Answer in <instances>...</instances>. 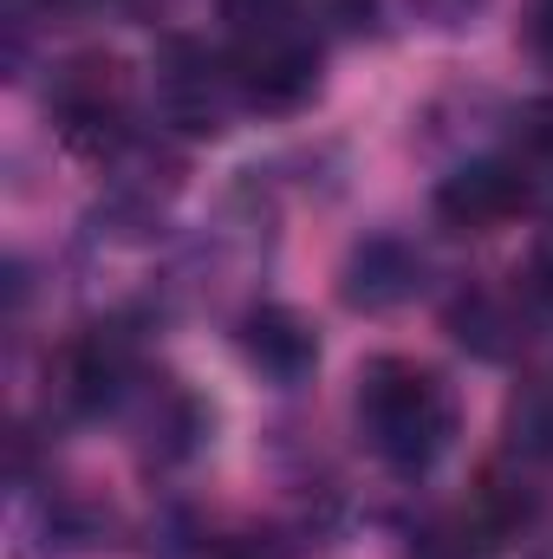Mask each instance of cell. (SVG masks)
I'll return each mask as SVG.
<instances>
[{
    "label": "cell",
    "instance_id": "6da1fadb",
    "mask_svg": "<svg viewBox=\"0 0 553 559\" xmlns=\"http://www.w3.org/2000/svg\"><path fill=\"white\" fill-rule=\"evenodd\" d=\"M352 423H358V442L372 449L378 468L391 475H430L456 429H462V404H456V384L404 352H385L358 371V391H352Z\"/></svg>",
    "mask_w": 553,
    "mask_h": 559
},
{
    "label": "cell",
    "instance_id": "7a4b0ae2",
    "mask_svg": "<svg viewBox=\"0 0 553 559\" xmlns=\"http://www.w3.org/2000/svg\"><path fill=\"white\" fill-rule=\"evenodd\" d=\"M215 13H222V46L255 111H299L319 92L326 39L306 0H215Z\"/></svg>",
    "mask_w": 553,
    "mask_h": 559
},
{
    "label": "cell",
    "instance_id": "3957f363",
    "mask_svg": "<svg viewBox=\"0 0 553 559\" xmlns=\"http://www.w3.org/2000/svg\"><path fill=\"white\" fill-rule=\"evenodd\" d=\"M46 111H52V131L79 156L111 163L138 143V85H131V66L111 52L59 59L46 79Z\"/></svg>",
    "mask_w": 553,
    "mask_h": 559
},
{
    "label": "cell",
    "instance_id": "277c9868",
    "mask_svg": "<svg viewBox=\"0 0 553 559\" xmlns=\"http://www.w3.org/2000/svg\"><path fill=\"white\" fill-rule=\"evenodd\" d=\"M150 105H156V124L176 138H222L235 118L255 111L228 46H209V39H163Z\"/></svg>",
    "mask_w": 553,
    "mask_h": 559
},
{
    "label": "cell",
    "instance_id": "5b68a950",
    "mask_svg": "<svg viewBox=\"0 0 553 559\" xmlns=\"http://www.w3.org/2000/svg\"><path fill=\"white\" fill-rule=\"evenodd\" d=\"M534 209H548V202H541V189L528 182V169L502 143L469 156L462 169H449L443 189H436V215L449 228H462V235H489V228H502L515 215H534Z\"/></svg>",
    "mask_w": 553,
    "mask_h": 559
},
{
    "label": "cell",
    "instance_id": "8992f818",
    "mask_svg": "<svg viewBox=\"0 0 553 559\" xmlns=\"http://www.w3.org/2000/svg\"><path fill=\"white\" fill-rule=\"evenodd\" d=\"M242 352H248V365L268 371L274 384H299V378L319 365V332H313L299 312H286V306H255V312L242 319Z\"/></svg>",
    "mask_w": 553,
    "mask_h": 559
},
{
    "label": "cell",
    "instance_id": "52a82bcc",
    "mask_svg": "<svg viewBox=\"0 0 553 559\" xmlns=\"http://www.w3.org/2000/svg\"><path fill=\"white\" fill-rule=\"evenodd\" d=\"M416 286H423V261L404 241H372L345 267V299L352 306H398V299H411Z\"/></svg>",
    "mask_w": 553,
    "mask_h": 559
},
{
    "label": "cell",
    "instance_id": "ba28073f",
    "mask_svg": "<svg viewBox=\"0 0 553 559\" xmlns=\"http://www.w3.org/2000/svg\"><path fill=\"white\" fill-rule=\"evenodd\" d=\"M528 325V312L515 306V299H502V293H475L469 306H456V338L462 345H475L482 358H508V352H521V332Z\"/></svg>",
    "mask_w": 553,
    "mask_h": 559
},
{
    "label": "cell",
    "instance_id": "9c48e42d",
    "mask_svg": "<svg viewBox=\"0 0 553 559\" xmlns=\"http://www.w3.org/2000/svg\"><path fill=\"white\" fill-rule=\"evenodd\" d=\"M508 449L521 462H553V371L528 378L508 404Z\"/></svg>",
    "mask_w": 553,
    "mask_h": 559
},
{
    "label": "cell",
    "instance_id": "30bf717a",
    "mask_svg": "<svg viewBox=\"0 0 553 559\" xmlns=\"http://www.w3.org/2000/svg\"><path fill=\"white\" fill-rule=\"evenodd\" d=\"M358 26L378 33H411V26H456L475 0H345Z\"/></svg>",
    "mask_w": 553,
    "mask_h": 559
},
{
    "label": "cell",
    "instance_id": "8fae6325",
    "mask_svg": "<svg viewBox=\"0 0 553 559\" xmlns=\"http://www.w3.org/2000/svg\"><path fill=\"white\" fill-rule=\"evenodd\" d=\"M98 0H7V20L13 26H39V20H79L92 13Z\"/></svg>",
    "mask_w": 553,
    "mask_h": 559
},
{
    "label": "cell",
    "instance_id": "7c38bea8",
    "mask_svg": "<svg viewBox=\"0 0 553 559\" xmlns=\"http://www.w3.org/2000/svg\"><path fill=\"white\" fill-rule=\"evenodd\" d=\"M528 293H534L541 312H553V222L541 228V241H534V254H528Z\"/></svg>",
    "mask_w": 553,
    "mask_h": 559
},
{
    "label": "cell",
    "instance_id": "4fadbf2b",
    "mask_svg": "<svg viewBox=\"0 0 553 559\" xmlns=\"http://www.w3.org/2000/svg\"><path fill=\"white\" fill-rule=\"evenodd\" d=\"M528 52L553 72V0H528Z\"/></svg>",
    "mask_w": 553,
    "mask_h": 559
}]
</instances>
